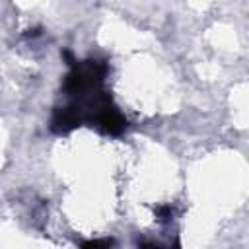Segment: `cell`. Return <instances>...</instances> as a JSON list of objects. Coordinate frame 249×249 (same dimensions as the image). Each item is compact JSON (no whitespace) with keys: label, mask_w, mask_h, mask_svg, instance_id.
<instances>
[{"label":"cell","mask_w":249,"mask_h":249,"mask_svg":"<svg viewBox=\"0 0 249 249\" xmlns=\"http://www.w3.org/2000/svg\"><path fill=\"white\" fill-rule=\"evenodd\" d=\"M80 124H84V111L82 107L72 101L64 107H56L51 119V130L54 134H66L74 128H78Z\"/></svg>","instance_id":"cell-1"},{"label":"cell","mask_w":249,"mask_h":249,"mask_svg":"<svg viewBox=\"0 0 249 249\" xmlns=\"http://www.w3.org/2000/svg\"><path fill=\"white\" fill-rule=\"evenodd\" d=\"M173 214H175V210L169 204H161V206L156 208V216H158L160 222H171L173 220Z\"/></svg>","instance_id":"cell-2"},{"label":"cell","mask_w":249,"mask_h":249,"mask_svg":"<svg viewBox=\"0 0 249 249\" xmlns=\"http://www.w3.org/2000/svg\"><path fill=\"white\" fill-rule=\"evenodd\" d=\"M84 247H109L113 245V239H91V241H84Z\"/></svg>","instance_id":"cell-3"}]
</instances>
